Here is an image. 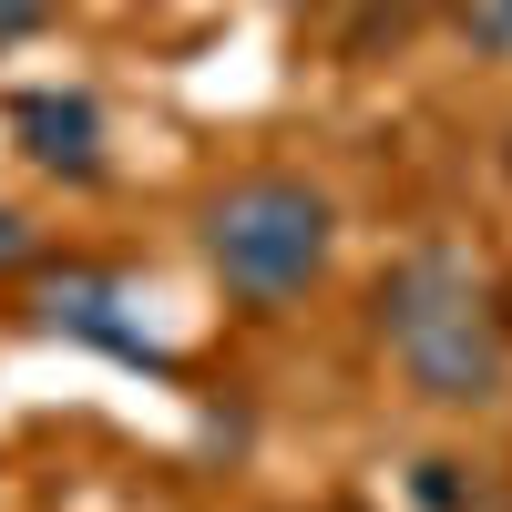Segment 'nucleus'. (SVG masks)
<instances>
[{
	"instance_id": "6e6552de",
	"label": "nucleus",
	"mask_w": 512,
	"mask_h": 512,
	"mask_svg": "<svg viewBox=\"0 0 512 512\" xmlns=\"http://www.w3.org/2000/svg\"><path fill=\"white\" fill-rule=\"evenodd\" d=\"M492 287H502V328H512V277H492Z\"/></svg>"
},
{
	"instance_id": "0eeeda50",
	"label": "nucleus",
	"mask_w": 512,
	"mask_h": 512,
	"mask_svg": "<svg viewBox=\"0 0 512 512\" xmlns=\"http://www.w3.org/2000/svg\"><path fill=\"white\" fill-rule=\"evenodd\" d=\"M52 11H62V0H0V52H21V41L52 21Z\"/></svg>"
},
{
	"instance_id": "39448f33",
	"label": "nucleus",
	"mask_w": 512,
	"mask_h": 512,
	"mask_svg": "<svg viewBox=\"0 0 512 512\" xmlns=\"http://www.w3.org/2000/svg\"><path fill=\"white\" fill-rule=\"evenodd\" d=\"M441 21H451V41H461L472 62L512 72V0H441Z\"/></svg>"
},
{
	"instance_id": "f257e3e1",
	"label": "nucleus",
	"mask_w": 512,
	"mask_h": 512,
	"mask_svg": "<svg viewBox=\"0 0 512 512\" xmlns=\"http://www.w3.org/2000/svg\"><path fill=\"white\" fill-rule=\"evenodd\" d=\"M369 338L420 410H502L512 400V328L502 287L472 246H410L369 287Z\"/></svg>"
},
{
	"instance_id": "7ed1b4c3",
	"label": "nucleus",
	"mask_w": 512,
	"mask_h": 512,
	"mask_svg": "<svg viewBox=\"0 0 512 512\" xmlns=\"http://www.w3.org/2000/svg\"><path fill=\"white\" fill-rule=\"evenodd\" d=\"M31 328H41V338H82V349H113V359H134V369H164V349L144 338L123 277H103V267H52V277H31Z\"/></svg>"
},
{
	"instance_id": "f03ea898",
	"label": "nucleus",
	"mask_w": 512,
	"mask_h": 512,
	"mask_svg": "<svg viewBox=\"0 0 512 512\" xmlns=\"http://www.w3.org/2000/svg\"><path fill=\"white\" fill-rule=\"evenodd\" d=\"M195 256L236 308L287 318L297 297H318L328 256H338V205H328V185L287 175V164H256V175H226L195 205Z\"/></svg>"
},
{
	"instance_id": "20e7f679",
	"label": "nucleus",
	"mask_w": 512,
	"mask_h": 512,
	"mask_svg": "<svg viewBox=\"0 0 512 512\" xmlns=\"http://www.w3.org/2000/svg\"><path fill=\"white\" fill-rule=\"evenodd\" d=\"M11 144L31 154V175H52V185H103V175H113L103 103L72 93V82H41V93L11 103Z\"/></svg>"
},
{
	"instance_id": "9d476101",
	"label": "nucleus",
	"mask_w": 512,
	"mask_h": 512,
	"mask_svg": "<svg viewBox=\"0 0 512 512\" xmlns=\"http://www.w3.org/2000/svg\"><path fill=\"white\" fill-rule=\"evenodd\" d=\"M502 175H512V134H502Z\"/></svg>"
},
{
	"instance_id": "423d86ee",
	"label": "nucleus",
	"mask_w": 512,
	"mask_h": 512,
	"mask_svg": "<svg viewBox=\"0 0 512 512\" xmlns=\"http://www.w3.org/2000/svg\"><path fill=\"white\" fill-rule=\"evenodd\" d=\"M31 256H41V226H31V205H11V195H0V277H21Z\"/></svg>"
},
{
	"instance_id": "1a4fd4ad",
	"label": "nucleus",
	"mask_w": 512,
	"mask_h": 512,
	"mask_svg": "<svg viewBox=\"0 0 512 512\" xmlns=\"http://www.w3.org/2000/svg\"><path fill=\"white\" fill-rule=\"evenodd\" d=\"M287 11H328V0H287Z\"/></svg>"
}]
</instances>
